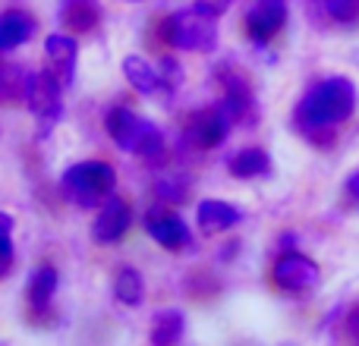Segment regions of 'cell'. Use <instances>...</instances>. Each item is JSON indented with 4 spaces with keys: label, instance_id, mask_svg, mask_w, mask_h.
Instances as JSON below:
<instances>
[{
    "label": "cell",
    "instance_id": "obj_1",
    "mask_svg": "<svg viewBox=\"0 0 359 346\" xmlns=\"http://www.w3.org/2000/svg\"><path fill=\"white\" fill-rule=\"evenodd\" d=\"M356 104H359V95H356L353 79L331 76V79H322L318 85H312L306 92V98L293 111V126L312 145L328 148L334 142V126L347 123L353 117Z\"/></svg>",
    "mask_w": 359,
    "mask_h": 346
},
{
    "label": "cell",
    "instance_id": "obj_2",
    "mask_svg": "<svg viewBox=\"0 0 359 346\" xmlns=\"http://www.w3.org/2000/svg\"><path fill=\"white\" fill-rule=\"evenodd\" d=\"M63 195L79 208H95L117 189V173L107 161H79L67 167L60 179Z\"/></svg>",
    "mask_w": 359,
    "mask_h": 346
},
{
    "label": "cell",
    "instance_id": "obj_3",
    "mask_svg": "<svg viewBox=\"0 0 359 346\" xmlns=\"http://www.w3.org/2000/svg\"><path fill=\"white\" fill-rule=\"evenodd\" d=\"M19 88H22V98L25 104H29V111L35 113L38 120V139L50 136V130L57 126V120H60L63 113V104H60V92H63V82L57 79V73H29L22 76V82H19Z\"/></svg>",
    "mask_w": 359,
    "mask_h": 346
},
{
    "label": "cell",
    "instance_id": "obj_4",
    "mask_svg": "<svg viewBox=\"0 0 359 346\" xmlns=\"http://www.w3.org/2000/svg\"><path fill=\"white\" fill-rule=\"evenodd\" d=\"M164 38L180 50H202V54H208L217 44L215 16L196 10V6L177 10L164 19Z\"/></svg>",
    "mask_w": 359,
    "mask_h": 346
},
{
    "label": "cell",
    "instance_id": "obj_5",
    "mask_svg": "<svg viewBox=\"0 0 359 346\" xmlns=\"http://www.w3.org/2000/svg\"><path fill=\"white\" fill-rule=\"evenodd\" d=\"M236 120L230 117V111L224 104H208L202 111H196L189 120H186V130H183V142L189 148L198 151H211L230 136Z\"/></svg>",
    "mask_w": 359,
    "mask_h": 346
},
{
    "label": "cell",
    "instance_id": "obj_6",
    "mask_svg": "<svg viewBox=\"0 0 359 346\" xmlns=\"http://www.w3.org/2000/svg\"><path fill=\"white\" fill-rule=\"evenodd\" d=\"M271 277L278 284V290L284 293H306L318 284L322 271L318 265L309 258V255H299V252H284L271 268Z\"/></svg>",
    "mask_w": 359,
    "mask_h": 346
},
{
    "label": "cell",
    "instance_id": "obj_7",
    "mask_svg": "<svg viewBox=\"0 0 359 346\" xmlns=\"http://www.w3.org/2000/svg\"><path fill=\"white\" fill-rule=\"evenodd\" d=\"M151 126H155L151 120L139 117L130 107H111L104 117V130H107V136H111V142L117 145L120 151H133V155L139 151L142 139L151 132Z\"/></svg>",
    "mask_w": 359,
    "mask_h": 346
},
{
    "label": "cell",
    "instance_id": "obj_8",
    "mask_svg": "<svg viewBox=\"0 0 359 346\" xmlns=\"http://www.w3.org/2000/svg\"><path fill=\"white\" fill-rule=\"evenodd\" d=\"M287 10L290 0H255L252 10L246 13V35L252 38V44H268L287 22Z\"/></svg>",
    "mask_w": 359,
    "mask_h": 346
},
{
    "label": "cell",
    "instance_id": "obj_9",
    "mask_svg": "<svg viewBox=\"0 0 359 346\" xmlns=\"http://www.w3.org/2000/svg\"><path fill=\"white\" fill-rule=\"evenodd\" d=\"M145 233L161 249H168V252H183L192 242V233L183 217L174 214V211H164V208H155L145 214Z\"/></svg>",
    "mask_w": 359,
    "mask_h": 346
},
{
    "label": "cell",
    "instance_id": "obj_10",
    "mask_svg": "<svg viewBox=\"0 0 359 346\" xmlns=\"http://www.w3.org/2000/svg\"><path fill=\"white\" fill-rule=\"evenodd\" d=\"M130 223H133L130 205H126L120 195H107L104 202H101L98 217H95V223H92V236H95V242H101V246H111V242L123 240Z\"/></svg>",
    "mask_w": 359,
    "mask_h": 346
},
{
    "label": "cell",
    "instance_id": "obj_11",
    "mask_svg": "<svg viewBox=\"0 0 359 346\" xmlns=\"http://www.w3.org/2000/svg\"><path fill=\"white\" fill-rule=\"evenodd\" d=\"M44 54H48L50 69L57 73V79L63 85H69L76 73V57H79V44H76L73 32H54V35H48L44 38Z\"/></svg>",
    "mask_w": 359,
    "mask_h": 346
},
{
    "label": "cell",
    "instance_id": "obj_12",
    "mask_svg": "<svg viewBox=\"0 0 359 346\" xmlns=\"http://www.w3.org/2000/svg\"><path fill=\"white\" fill-rule=\"evenodd\" d=\"M240 208H233V205L227 202H217V198H205V202H198V211H196V221H198V230L208 236H217L224 233V230L236 227L240 223Z\"/></svg>",
    "mask_w": 359,
    "mask_h": 346
},
{
    "label": "cell",
    "instance_id": "obj_13",
    "mask_svg": "<svg viewBox=\"0 0 359 346\" xmlns=\"http://www.w3.org/2000/svg\"><path fill=\"white\" fill-rule=\"evenodd\" d=\"M35 35V19L22 10H6L0 16V50H16Z\"/></svg>",
    "mask_w": 359,
    "mask_h": 346
},
{
    "label": "cell",
    "instance_id": "obj_14",
    "mask_svg": "<svg viewBox=\"0 0 359 346\" xmlns=\"http://www.w3.org/2000/svg\"><path fill=\"white\" fill-rule=\"evenodd\" d=\"M224 107L230 111V117L236 120V123H255V101H252V92H249V85L240 79V76H230L227 82H224Z\"/></svg>",
    "mask_w": 359,
    "mask_h": 346
},
{
    "label": "cell",
    "instance_id": "obj_15",
    "mask_svg": "<svg viewBox=\"0 0 359 346\" xmlns=\"http://www.w3.org/2000/svg\"><path fill=\"white\" fill-rule=\"evenodd\" d=\"M57 16H60L57 22H60L67 32L86 35V32H92L95 25H98V6H95L92 0H63Z\"/></svg>",
    "mask_w": 359,
    "mask_h": 346
},
{
    "label": "cell",
    "instance_id": "obj_16",
    "mask_svg": "<svg viewBox=\"0 0 359 346\" xmlns=\"http://www.w3.org/2000/svg\"><path fill=\"white\" fill-rule=\"evenodd\" d=\"M123 76H126V82H130L136 92H142V95H155L158 88H161V73H158V69L139 54H126L123 57Z\"/></svg>",
    "mask_w": 359,
    "mask_h": 346
},
{
    "label": "cell",
    "instance_id": "obj_17",
    "mask_svg": "<svg viewBox=\"0 0 359 346\" xmlns=\"http://www.w3.org/2000/svg\"><path fill=\"white\" fill-rule=\"evenodd\" d=\"M230 173H233L236 179L268 177V173H271V158H268L265 148H255V145H249V148L236 151V155L230 158Z\"/></svg>",
    "mask_w": 359,
    "mask_h": 346
},
{
    "label": "cell",
    "instance_id": "obj_18",
    "mask_svg": "<svg viewBox=\"0 0 359 346\" xmlns=\"http://www.w3.org/2000/svg\"><path fill=\"white\" fill-rule=\"evenodd\" d=\"M114 296L123 305H142V299H145L142 274L130 265H120L117 271H114Z\"/></svg>",
    "mask_w": 359,
    "mask_h": 346
},
{
    "label": "cell",
    "instance_id": "obj_19",
    "mask_svg": "<svg viewBox=\"0 0 359 346\" xmlns=\"http://www.w3.org/2000/svg\"><path fill=\"white\" fill-rule=\"evenodd\" d=\"M186 331V315L180 309H161L155 312L151 321V343H180Z\"/></svg>",
    "mask_w": 359,
    "mask_h": 346
},
{
    "label": "cell",
    "instance_id": "obj_20",
    "mask_svg": "<svg viewBox=\"0 0 359 346\" xmlns=\"http://www.w3.org/2000/svg\"><path fill=\"white\" fill-rule=\"evenodd\" d=\"M57 293V271L50 265H41L32 271L29 277V286H25V296H29V305L32 309H44V305L54 299Z\"/></svg>",
    "mask_w": 359,
    "mask_h": 346
},
{
    "label": "cell",
    "instance_id": "obj_21",
    "mask_svg": "<svg viewBox=\"0 0 359 346\" xmlns=\"http://www.w3.org/2000/svg\"><path fill=\"white\" fill-rule=\"evenodd\" d=\"M155 195L161 202H183L189 195V179L180 177V173H168V177H161L155 183Z\"/></svg>",
    "mask_w": 359,
    "mask_h": 346
},
{
    "label": "cell",
    "instance_id": "obj_22",
    "mask_svg": "<svg viewBox=\"0 0 359 346\" xmlns=\"http://www.w3.org/2000/svg\"><path fill=\"white\" fill-rule=\"evenodd\" d=\"M158 73H161V88H168V92L174 95L180 88V82H183V67H180V60L164 54L161 63H158Z\"/></svg>",
    "mask_w": 359,
    "mask_h": 346
},
{
    "label": "cell",
    "instance_id": "obj_23",
    "mask_svg": "<svg viewBox=\"0 0 359 346\" xmlns=\"http://www.w3.org/2000/svg\"><path fill=\"white\" fill-rule=\"evenodd\" d=\"M316 4L322 6L331 19H337V22H350V19H356V4L359 0H316Z\"/></svg>",
    "mask_w": 359,
    "mask_h": 346
},
{
    "label": "cell",
    "instance_id": "obj_24",
    "mask_svg": "<svg viewBox=\"0 0 359 346\" xmlns=\"http://www.w3.org/2000/svg\"><path fill=\"white\" fill-rule=\"evenodd\" d=\"M192 6L202 10V13H208V16H215V19H221L224 13L233 6V0H192Z\"/></svg>",
    "mask_w": 359,
    "mask_h": 346
},
{
    "label": "cell",
    "instance_id": "obj_25",
    "mask_svg": "<svg viewBox=\"0 0 359 346\" xmlns=\"http://www.w3.org/2000/svg\"><path fill=\"white\" fill-rule=\"evenodd\" d=\"M10 268H13V242L10 236H0V280L10 274Z\"/></svg>",
    "mask_w": 359,
    "mask_h": 346
},
{
    "label": "cell",
    "instance_id": "obj_26",
    "mask_svg": "<svg viewBox=\"0 0 359 346\" xmlns=\"http://www.w3.org/2000/svg\"><path fill=\"white\" fill-rule=\"evenodd\" d=\"M347 195L350 198H353V205H356V208H359V170L353 173V177H350L347 179Z\"/></svg>",
    "mask_w": 359,
    "mask_h": 346
},
{
    "label": "cell",
    "instance_id": "obj_27",
    "mask_svg": "<svg viewBox=\"0 0 359 346\" xmlns=\"http://www.w3.org/2000/svg\"><path fill=\"white\" fill-rule=\"evenodd\" d=\"M13 233V217L6 211H0V236H10Z\"/></svg>",
    "mask_w": 359,
    "mask_h": 346
},
{
    "label": "cell",
    "instance_id": "obj_28",
    "mask_svg": "<svg viewBox=\"0 0 359 346\" xmlns=\"http://www.w3.org/2000/svg\"><path fill=\"white\" fill-rule=\"evenodd\" d=\"M126 4H142V0H126Z\"/></svg>",
    "mask_w": 359,
    "mask_h": 346
},
{
    "label": "cell",
    "instance_id": "obj_29",
    "mask_svg": "<svg viewBox=\"0 0 359 346\" xmlns=\"http://www.w3.org/2000/svg\"><path fill=\"white\" fill-rule=\"evenodd\" d=\"M356 63H359V54H356Z\"/></svg>",
    "mask_w": 359,
    "mask_h": 346
}]
</instances>
